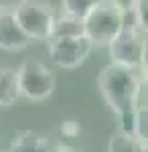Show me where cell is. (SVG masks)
<instances>
[{"label":"cell","instance_id":"obj_1","mask_svg":"<svg viewBox=\"0 0 148 152\" xmlns=\"http://www.w3.org/2000/svg\"><path fill=\"white\" fill-rule=\"evenodd\" d=\"M138 71L140 69H130L118 63H110L97 75V89L108 107L114 112L118 128L124 134H132L134 95H136L140 79L146 77V75H140Z\"/></svg>","mask_w":148,"mask_h":152},{"label":"cell","instance_id":"obj_2","mask_svg":"<svg viewBox=\"0 0 148 152\" xmlns=\"http://www.w3.org/2000/svg\"><path fill=\"white\" fill-rule=\"evenodd\" d=\"M108 47L112 63L146 73V33L138 26L134 10H124V24Z\"/></svg>","mask_w":148,"mask_h":152},{"label":"cell","instance_id":"obj_3","mask_svg":"<svg viewBox=\"0 0 148 152\" xmlns=\"http://www.w3.org/2000/svg\"><path fill=\"white\" fill-rule=\"evenodd\" d=\"M81 20L83 35L91 45L108 47L124 24V10H120L112 0H97Z\"/></svg>","mask_w":148,"mask_h":152},{"label":"cell","instance_id":"obj_4","mask_svg":"<svg viewBox=\"0 0 148 152\" xmlns=\"http://www.w3.org/2000/svg\"><path fill=\"white\" fill-rule=\"evenodd\" d=\"M31 41H49L55 20V10L49 0H18L10 8Z\"/></svg>","mask_w":148,"mask_h":152},{"label":"cell","instance_id":"obj_5","mask_svg":"<svg viewBox=\"0 0 148 152\" xmlns=\"http://www.w3.org/2000/svg\"><path fill=\"white\" fill-rule=\"evenodd\" d=\"M18 91L29 102H45L55 94V75L39 59H26L16 71Z\"/></svg>","mask_w":148,"mask_h":152},{"label":"cell","instance_id":"obj_6","mask_svg":"<svg viewBox=\"0 0 148 152\" xmlns=\"http://www.w3.org/2000/svg\"><path fill=\"white\" fill-rule=\"evenodd\" d=\"M91 45L87 37H59L49 39V57L61 69H75L85 63L91 55Z\"/></svg>","mask_w":148,"mask_h":152},{"label":"cell","instance_id":"obj_7","mask_svg":"<svg viewBox=\"0 0 148 152\" xmlns=\"http://www.w3.org/2000/svg\"><path fill=\"white\" fill-rule=\"evenodd\" d=\"M31 45V37L21 28L12 10H0V49L6 53H18Z\"/></svg>","mask_w":148,"mask_h":152},{"label":"cell","instance_id":"obj_8","mask_svg":"<svg viewBox=\"0 0 148 152\" xmlns=\"http://www.w3.org/2000/svg\"><path fill=\"white\" fill-rule=\"evenodd\" d=\"M10 152H53V144L43 134L34 130H24L12 138Z\"/></svg>","mask_w":148,"mask_h":152},{"label":"cell","instance_id":"obj_9","mask_svg":"<svg viewBox=\"0 0 148 152\" xmlns=\"http://www.w3.org/2000/svg\"><path fill=\"white\" fill-rule=\"evenodd\" d=\"M21 97L16 71L12 69H0V107H10Z\"/></svg>","mask_w":148,"mask_h":152},{"label":"cell","instance_id":"obj_10","mask_svg":"<svg viewBox=\"0 0 148 152\" xmlns=\"http://www.w3.org/2000/svg\"><path fill=\"white\" fill-rule=\"evenodd\" d=\"M59 37H85L83 35V20L71 14H61L55 16L53 20V28H51V39H59Z\"/></svg>","mask_w":148,"mask_h":152},{"label":"cell","instance_id":"obj_11","mask_svg":"<svg viewBox=\"0 0 148 152\" xmlns=\"http://www.w3.org/2000/svg\"><path fill=\"white\" fill-rule=\"evenodd\" d=\"M108 152H146V144L138 142L132 134L118 132L108 142Z\"/></svg>","mask_w":148,"mask_h":152},{"label":"cell","instance_id":"obj_12","mask_svg":"<svg viewBox=\"0 0 148 152\" xmlns=\"http://www.w3.org/2000/svg\"><path fill=\"white\" fill-rule=\"evenodd\" d=\"M132 136L138 142H148V107L134 112V124H132Z\"/></svg>","mask_w":148,"mask_h":152},{"label":"cell","instance_id":"obj_13","mask_svg":"<svg viewBox=\"0 0 148 152\" xmlns=\"http://www.w3.org/2000/svg\"><path fill=\"white\" fill-rule=\"evenodd\" d=\"M95 2H97V0H61V6H63V12H65V14L83 18V16L87 14V10H89Z\"/></svg>","mask_w":148,"mask_h":152},{"label":"cell","instance_id":"obj_14","mask_svg":"<svg viewBox=\"0 0 148 152\" xmlns=\"http://www.w3.org/2000/svg\"><path fill=\"white\" fill-rule=\"evenodd\" d=\"M59 132L63 138H77L81 134V124L77 120H63L59 124Z\"/></svg>","mask_w":148,"mask_h":152},{"label":"cell","instance_id":"obj_15","mask_svg":"<svg viewBox=\"0 0 148 152\" xmlns=\"http://www.w3.org/2000/svg\"><path fill=\"white\" fill-rule=\"evenodd\" d=\"M112 2L120 10H132V6H134V0H112Z\"/></svg>","mask_w":148,"mask_h":152},{"label":"cell","instance_id":"obj_16","mask_svg":"<svg viewBox=\"0 0 148 152\" xmlns=\"http://www.w3.org/2000/svg\"><path fill=\"white\" fill-rule=\"evenodd\" d=\"M14 6V0H0V10H10Z\"/></svg>","mask_w":148,"mask_h":152},{"label":"cell","instance_id":"obj_17","mask_svg":"<svg viewBox=\"0 0 148 152\" xmlns=\"http://www.w3.org/2000/svg\"><path fill=\"white\" fill-rule=\"evenodd\" d=\"M53 152H79V150L69 148V146H53Z\"/></svg>","mask_w":148,"mask_h":152}]
</instances>
